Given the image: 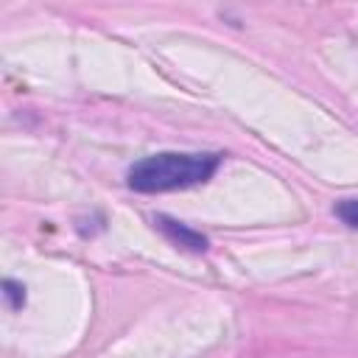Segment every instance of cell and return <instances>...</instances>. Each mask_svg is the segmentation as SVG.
<instances>
[{"label":"cell","mask_w":358,"mask_h":358,"mask_svg":"<svg viewBox=\"0 0 358 358\" xmlns=\"http://www.w3.org/2000/svg\"><path fill=\"white\" fill-rule=\"evenodd\" d=\"M221 162V154L204 151H159L137 159L126 179L137 193H168L207 182Z\"/></svg>","instance_id":"cell-1"},{"label":"cell","mask_w":358,"mask_h":358,"mask_svg":"<svg viewBox=\"0 0 358 358\" xmlns=\"http://www.w3.org/2000/svg\"><path fill=\"white\" fill-rule=\"evenodd\" d=\"M154 227L179 249H187V252H207V238L201 232H196L193 227L171 218V215H154Z\"/></svg>","instance_id":"cell-2"},{"label":"cell","mask_w":358,"mask_h":358,"mask_svg":"<svg viewBox=\"0 0 358 358\" xmlns=\"http://www.w3.org/2000/svg\"><path fill=\"white\" fill-rule=\"evenodd\" d=\"M3 299H6V305L11 310H20L25 305V285L17 282V280H11V277H6L3 280Z\"/></svg>","instance_id":"cell-3"},{"label":"cell","mask_w":358,"mask_h":358,"mask_svg":"<svg viewBox=\"0 0 358 358\" xmlns=\"http://www.w3.org/2000/svg\"><path fill=\"white\" fill-rule=\"evenodd\" d=\"M336 215H338L347 227L358 229V199H344V201H338V204H336Z\"/></svg>","instance_id":"cell-4"}]
</instances>
